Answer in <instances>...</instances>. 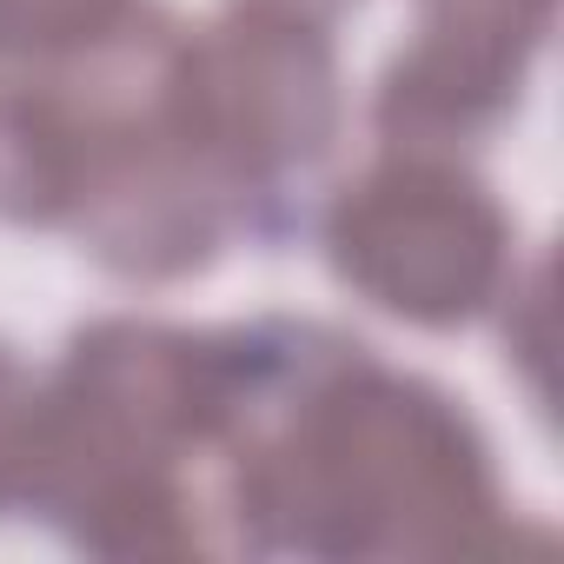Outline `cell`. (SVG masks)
I'll use <instances>...</instances> for the list:
<instances>
[{
	"label": "cell",
	"instance_id": "obj_1",
	"mask_svg": "<svg viewBox=\"0 0 564 564\" xmlns=\"http://www.w3.org/2000/svg\"><path fill=\"white\" fill-rule=\"evenodd\" d=\"M226 511L239 557L412 564L498 557L518 538L498 452L458 392L286 313L239 326Z\"/></svg>",
	"mask_w": 564,
	"mask_h": 564
},
{
	"label": "cell",
	"instance_id": "obj_2",
	"mask_svg": "<svg viewBox=\"0 0 564 564\" xmlns=\"http://www.w3.org/2000/svg\"><path fill=\"white\" fill-rule=\"evenodd\" d=\"M173 120L232 186L252 239H286L306 180L346 133L333 28L272 0H226L213 21H186L173 54Z\"/></svg>",
	"mask_w": 564,
	"mask_h": 564
},
{
	"label": "cell",
	"instance_id": "obj_3",
	"mask_svg": "<svg viewBox=\"0 0 564 564\" xmlns=\"http://www.w3.org/2000/svg\"><path fill=\"white\" fill-rule=\"evenodd\" d=\"M333 279L372 313L458 333L518 286V219L465 153L386 147L319 213Z\"/></svg>",
	"mask_w": 564,
	"mask_h": 564
},
{
	"label": "cell",
	"instance_id": "obj_4",
	"mask_svg": "<svg viewBox=\"0 0 564 564\" xmlns=\"http://www.w3.org/2000/svg\"><path fill=\"white\" fill-rule=\"evenodd\" d=\"M557 0H412V41L386 61L372 133L419 153L485 147L531 94Z\"/></svg>",
	"mask_w": 564,
	"mask_h": 564
},
{
	"label": "cell",
	"instance_id": "obj_5",
	"mask_svg": "<svg viewBox=\"0 0 564 564\" xmlns=\"http://www.w3.org/2000/svg\"><path fill=\"white\" fill-rule=\"evenodd\" d=\"M61 471L54 372L0 339V524H41Z\"/></svg>",
	"mask_w": 564,
	"mask_h": 564
},
{
	"label": "cell",
	"instance_id": "obj_6",
	"mask_svg": "<svg viewBox=\"0 0 564 564\" xmlns=\"http://www.w3.org/2000/svg\"><path fill=\"white\" fill-rule=\"evenodd\" d=\"M140 0H0V67H47L113 34Z\"/></svg>",
	"mask_w": 564,
	"mask_h": 564
},
{
	"label": "cell",
	"instance_id": "obj_7",
	"mask_svg": "<svg viewBox=\"0 0 564 564\" xmlns=\"http://www.w3.org/2000/svg\"><path fill=\"white\" fill-rule=\"evenodd\" d=\"M272 8H293V14H313V21H326V28H333L346 8H359V0H272Z\"/></svg>",
	"mask_w": 564,
	"mask_h": 564
}]
</instances>
